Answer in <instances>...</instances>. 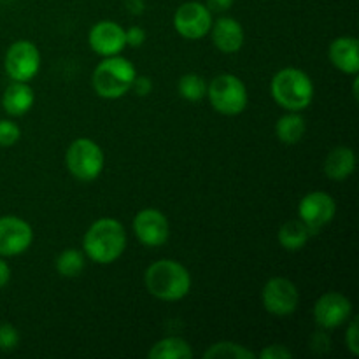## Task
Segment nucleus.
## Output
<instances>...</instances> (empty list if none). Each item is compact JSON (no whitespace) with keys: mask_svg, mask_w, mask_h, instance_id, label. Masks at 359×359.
Wrapping results in <instances>:
<instances>
[{"mask_svg":"<svg viewBox=\"0 0 359 359\" xmlns=\"http://www.w3.org/2000/svg\"><path fill=\"white\" fill-rule=\"evenodd\" d=\"M270 93L283 109L300 112L311 105L314 98V84L304 70L290 67V69L279 70L273 76Z\"/></svg>","mask_w":359,"mask_h":359,"instance_id":"3","label":"nucleus"},{"mask_svg":"<svg viewBox=\"0 0 359 359\" xmlns=\"http://www.w3.org/2000/svg\"><path fill=\"white\" fill-rule=\"evenodd\" d=\"M132 88L140 95V97H146V95L151 93V90H153V83H151V79H147V77H135Z\"/></svg>","mask_w":359,"mask_h":359,"instance_id":"30","label":"nucleus"},{"mask_svg":"<svg viewBox=\"0 0 359 359\" xmlns=\"http://www.w3.org/2000/svg\"><path fill=\"white\" fill-rule=\"evenodd\" d=\"M84 255L77 249H67L56 258V270L63 277H77L84 270Z\"/></svg>","mask_w":359,"mask_h":359,"instance_id":"23","label":"nucleus"},{"mask_svg":"<svg viewBox=\"0 0 359 359\" xmlns=\"http://www.w3.org/2000/svg\"><path fill=\"white\" fill-rule=\"evenodd\" d=\"M259 358L263 359H290L293 358V353H291L287 347L284 346H269L266 349L262 351V354H259Z\"/></svg>","mask_w":359,"mask_h":359,"instance_id":"28","label":"nucleus"},{"mask_svg":"<svg viewBox=\"0 0 359 359\" xmlns=\"http://www.w3.org/2000/svg\"><path fill=\"white\" fill-rule=\"evenodd\" d=\"M174 27L179 35L189 41H198L209 34L212 27V13L200 2H186L175 11Z\"/></svg>","mask_w":359,"mask_h":359,"instance_id":"9","label":"nucleus"},{"mask_svg":"<svg viewBox=\"0 0 359 359\" xmlns=\"http://www.w3.org/2000/svg\"><path fill=\"white\" fill-rule=\"evenodd\" d=\"M205 359H255L256 354L235 342H219L203 353Z\"/></svg>","mask_w":359,"mask_h":359,"instance_id":"22","label":"nucleus"},{"mask_svg":"<svg viewBox=\"0 0 359 359\" xmlns=\"http://www.w3.org/2000/svg\"><path fill=\"white\" fill-rule=\"evenodd\" d=\"M212 42L219 51L237 53L244 46V28L233 18H219L212 21Z\"/></svg>","mask_w":359,"mask_h":359,"instance_id":"15","label":"nucleus"},{"mask_svg":"<svg viewBox=\"0 0 359 359\" xmlns=\"http://www.w3.org/2000/svg\"><path fill=\"white\" fill-rule=\"evenodd\" d=\"M83 248L91 262L98 263V265H109L125 252V228L112 217H102L88 228V231L84 233Z\"/></svg>","mask_w":359,"mask_h":359,"instance_id":"1","label":"nucleus"},{"mask_svg":"<svg viewBox=\"0 0 359 359\" xmlns=\"http://www.w3.org/2000/svg\"><path fill=\"white\" fill-rule=\"evenodd\" d=\"M356 168V154L351 147H335L325 161V174L332 181H346Z\"/></svg>","mask_w":359,"mask_h":359,"instance_id":"18","label":"nucleus"},{"mask_svg":"<svg viewBox=\"0 0 359 359\" xmlns=\"http://www.w3.org/2000/svg\"><path fill=\"white\" fill-rule=\"evenodd\" d=\"M135 77L137 70L133 63L123 56L114 55L105 56L98 63L93 77H91V83H93V90L97 91L98 97L114 100L132 90Z\"/></svg>","mask_w":359,"mask_h":359,"instance_id":"4","label":"nucleus"},{"mask_svg":"<svg viewBox=\"0 0 359 359\" xmlns=\"http://www.w3.org/2000/svg\"><path fill=\"white\" fill-rule=\"evenodd\" d=\"M179 93L186 100L198 102L207 95V84L203 77L198 76V74H184L179 79Z\"/></svg>","mask_w":359,"mask_h":359,"instance_id":"24","label":"nucleus"},{"mask_svg":"<svg viewBox=\"0 0 359 359\" xmlns=\"http://www.w3.org/2000/svg\"><path fill=\"white\" fill-rule=\"evenodd\" d=\"M20 344V333L13 325H0V351H13Z\"/></svg>","mask_w":359,"mask_h":359,"instance_id":"26","label":"nucleus"},{"mask_svg":"<svg viewBox=\"0 0 359 359\" xmlns=\"http://www.w3.org/2000/svg\"><path fill=\"white\" fill-rule=\"evenodd\" d=\"M133 231L140 244L147 248H160L168 241L170 226H168L167 217L160 210L144 209L133 219Z\"/></svg>","mask_w":359,"mask_h":359,"instance_id":"13","label":"nucleus"},{"mask_svg":"<svg viewBox=\"0 0 359 359\" xmlns=\"http://www.w3.org/2000/svg\"><path fill=\"white\" fill-rule=\"evenodd\" d=\"M35 102L34 90L28 86L27 83H20V81H14L11 86L6 88L2 97V104L6 112H9L11 116H23L27 114L32 109Z\"/></svg>","mask_w":359,"mask_h":359,"instance_id":"17","label":"nucleus"},{"mask_svg":"<svg viewBox=\"0 0 359 359\" xmlns=\"http://www.w3.org/2000/svg\"><path fill=\"white\" fill-rule=\"evenodd\" d=\"M346 346L353 356H359V323L358 318H353L349 328L346 332Z\"/></svg>","mask_w":359,"mask_h":359,"instance_id":"27","label":"nucleus"},{"mask_svg":"<svg viewBox=\"0 0 359 359\" xmlns=\"http://www.w3.org/2000/svg\"><path fill=\"white\" fill-rule=\"evenodd\" d=\"M312 235H314V231L298 217V219H291L280 226L279 242L286 251L294 252L300 251V249L311 241Z\"/></svg>","mask_w":359,"mask_h":359,"instance_id":"19","label":"nucleus"},{"mask_svg":"<svg viewBox=\"0 0 359 359\" xmlns=\"http://www.w3.org/2000/svg\"><path fill=\"white\" fill-rule=\"evenodd\" d=\"M305 130H307L305 119L302 118L298 112H291V111L290 114H284L276 125L277 137H279L280 142L284 144L300 142L305 135Z\"/></svg>","mask_w":359,"mask_h":359,"instance_id":"21","label":"nucleus"},{"mask_svg":"<svg viewBox=\"0 0 359 359\" xmlns=\"http://www.w3.org/2000/svg\"><path fill=\"white\" fill-rule=\"evenodd\" d=\"M353 314V304L340 293H326L316 302L314 321L323 330H333L347 323Z\"/></svg>","mask_w":359,"mask_h":359,"instance_id":"12","label":"nucleus"},{"mask_svg":"<svg viewBox=\"0 0 359 359\" xmlns=\"http://www.w3.org/2000/svg\"><path fill=\"white\" fill-rule=\"evenodd\" d=\"M9 279H11L9 265H7V263L0 258V290H2L7 283H9Z\"/></svg>","mask_w":359,"mask_h":359,"instance_id":"32","label":"nucleus"},{"mask_svg":"<svg viewBox=\"0 0 359 359\" xmlns=\"http://www.w3.org/2000/svg\"><path fill=\"white\" fill-rule=\"evenodd\" d=\"M207 97L217 112L224 116H237L248 107L245 84L233 74H221L207 86Z\"/></svg>","mask_w":359,"mask_h":359,"instance_id":"5","label":"nucleus"},{"mask_svg":"<svg viewBox=\"0 0 359 359\" xmlns=\"http://www.w3.org/2000/svg\"><path fill=\"white\" fill-rule=\"evenodd\" d=\"M233 4V0H207V7H209L210 13H224L228 11Z\"/></svg>","mask_w":359,"mask_h":359,"instance_id":"31","label":"nucleus"},{"mask_svg":"<svg viewBox=\"0 0 359 359\" xmlns=\"http://www.w3.org/2000/svg\"><path fill=\"white\" fill-rule=\"evenodd\" d=\"M21 130L16 123L9 121V119H2L0 121V146L9 147L20 140Z\"/></svg>","mask_w":359,"mask_h":359,"instance_id":"25","label":"nucleus"},{"mask_svg":"<svg viewBox=\"0 0 359 359\" xmlns=\"http://www.w3.org/2000/svg\"><path fill=\"white\" fill-rule=\"evenodd\" d=\"M126 35V46H132V48H139L146 42V32L140 27H132L128 30H125Z\"/></svg>","mask_w":359,"mask_h":359,"instance_id":"29","label":"nucleus"},{"mask_svg":"<svg viewBox=\"0 0 359 359\" xmlns=\"http://www.w3.org/2000/svg\"><path fill=\"white\" fill-rule=\"evenodd\" d=\"M34 241L30 224L16 216L0 217V256H18Z\"/></svg>","mask_w":359,"mask_h":359,"instance_id":"11","label":"nucleus"},{"mask_svg":"<svg viewBox=\"0 0 359 359\" xmlns=\"http://www.w3.org/2000/svg\"><path fill=\"white\" fill-rule=\"evenodd\" d=\"M91 49L100 56H114L125 49L126 35L125 28L116 21H98L88 35Z\"/></svg>","mask_w":359,"mask_h":359,"instance_id":"14","label":"nucleus"},{"mask_svg":"<svg viewBox=\"0 0 359 359\" xmlns=\"http://www.w3.org/2000/svg\"><path fill=\"white\" fill-rule=\"evenodd\" d=\"M4 67H6L7 76L13 81L28 83L37 76L41 69V53L34 42L18 41L7 49Z\"/></svg>","mask_w":359,"mask_h":359,"instance_id":"7","label":"nucleus"},{"mask_svg":"<svg viewBox=\"0 0 359 359\" xmlns=\"http://www.w3.org/2000/svg\"><path fill=\"white\" fill-rule=\"evenodd\" d=\"M335 212V200L325 191L309 193L300 200V205H298V217L314 231V235L319 233L326 224L332 223Z\"/></svg>","mask_w":359,"mask_h":359,"instance_id":"10","label":"nucleus"},{"mask_svg":"<svg viewBox=\"0 0 359 359\" xmlns=\"http://www.w3.org/2000/svg\"><path fill=\"white\" fill-rule=\"evenodd\" d=\"M263 307L277 318H284L297 311L300 293L297 286L286 277H273L262 291Z\"/></svg>","mask_w":359,"mask_h":359,"instance_id":"8","label":"nucleus"},{"mask_svg":"<svg viewBox=\"0 0 359 359\" xmlns=\"http://www.w3.org/2000/svg\"><path fill=\"white\" fill-rule=\"evenodd\" d=\"M147 356L151 359H189L193 358V351L181 337H167L154 344Z\"/></svg>","mask_w":359,"mask_h":359,"instance_id":"20","label":"nucleus"},{"mask_svg":"<svg viewBox=\"0 0 359 359\" xmlns=\"http://www.w3.org/2000/svg\"><path fill=\"white\" fill-rule=\"evenodd\" d=\"M330 60L346 74L359 72V42L354 37H339L330 46Z\"/></svg>","mask_w":359,"mask_h":359,"instance_id":"16","label":"nucleus"},{"mask_svg":"<svg viewBox=\"0 0 359 359\" xmlns=\"http://www.w3.org/2000/svg\"><path fill=\"white\" fill-rule=\"evenodd\" d=\"M144 284L158 300L177 302L191 290V276L181 263L174 259H160L147 266Z\"/></svg>","mask_w":359,"mask_h":359,"instance_id":"2","label":"nucleus"},{"mask_svg":"<svg viewBox=\"0 0 359 359\" xmlns=\"http://www.w3.org/2000/svg\"><path fill=\"white\" fill-rule=\"evenodd\" d=\"M67 168L76 179L84 182L95 181L104 170V153L91 139H77L67 149Z\"/></svg>","mask_w":359,"mask_h":359,"instance_id":"6","label":"nucleus"}]
</instances>
